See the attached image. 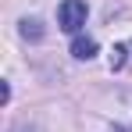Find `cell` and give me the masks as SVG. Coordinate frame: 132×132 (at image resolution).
<instances>
[{
  "mask_svg": "<svg viewBox=\"0 0 132 132\" xmlns=\"http://www.w3.org/2000/svg\"><path fill=\"white\" fill-rule=\"evenodd\" d=\"M71 57H79V61L96 57V39H89V36H75V39H71Z\"/></svg>",
  "mask_w": 132,
  "mask_h": 132,
  "instance_id": "2",
  "label": "cell"
},
{
  "mask_svg": "<svg viewBox=\"0 0 132 132\" xmlns=\"http://www.w3.org/2000/svg\"><path fill=\"white\" fill-rule=\"evenodd\" d=\"M86 0H61V7H57V25L64 29V32H79L82 25H86Z\"/></svg>",
  "mask_w": 132,
  "mask_h": 132,
  "instance_id": "1",
  "label": "cell"
},
{
  "mask_svg": "<svg viewBox=\"0 0 132 132\" xmlns=\"http://www.w3.org/2000/svg\"><path fill=\"white\" fill-rule=\"evenodd\" d=\"M121 64H125V46L118 43L114 50H111V71H121Z\"/></svg>",
  "mask_w": 132,
  "mask_h": 132,
  "instance_id": "4",
  "label": "cell"
},
{
  "mask_svg": "<svg viewBox=\"0 0 132 132\" xmlns=\"http://www.w3.org/2000/svg\"><path fill=\"white\" fill-rule=\"evenodd\" d=\"M11 132H32V129H29V125H18V129H11Z\"/></svg>",
  "mask_w": 132,
  "mask_h": 132,
  "instance_id": "5",
  "label": "cell"
},
{
  "mask_svg": "<svg viewBox=\"0 0 132 132\" xmlns=\"http://www.w3.org/2000/svg\"><path fill=\"white\" fill-rule=\"evenodd\" d=\"M22 36L32 39V43H39L43 39V22L39 18H22Z\"/></svg>",
  "mask_w": 132,
  "mask_h": 132,
  "instance_id": "3",
  "label": "cell"
}]
</instances>
